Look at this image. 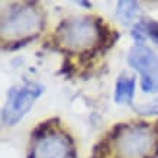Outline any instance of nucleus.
Here are the masks:
<instances>
[{"instance_id": "f257e3e1", "label": "nucleus", "mask_w": 158, "mask_h": 158, "mask_svg": "<svg viewBox=\"0 0 158 158\" xmlns=\"http://www.w3.org/2000/svg\"><path fill=\"white\" fill-rule=\"evenodd\" d=\"M157 136L147 125L125 128L116 138V149L122 158H144L154 148Z\"/></svg>"}, {"instance_id": "f03ea898", "label": "nucleus", "mask_w": 158, "mask_h": 158, "mask_svg": "<svg viewBox=\"0 0 158 158\" xmlns=\"http://www.w3.org/2000/svg\"><path fill=\"white\" fill-rule=\"evenodd\" d=\"M44 93V87L35 83H29L19 87L10 89L7 93V102H6L2 118L3 123L12 125L18 123L29 110L32 109L35 100Z\"/></svg>"}, {"instance_id": "7ed1b4c3", "label": "nucleus", "mask_w": 158, "mask_h": 158, "mask_svg": "<svg viewBox=\"0 0 158 158\" xmlns=\"http://www.w3.org/2000/svg\"><path fill=\"white\" fill-rule=\"evenodd\" d=\"M99 39V26L90 18H76L64 22L60 28V41L68 49L81 51L90 48Z\"/></svg>"}, {"instance_id": "20e7f679", "label": "nucleus", "mask_w": 158, "mask_h": 158, "mask_svg": "<svg viewBox=\"0 0 158 158\" xmlns=\"http://www.w3.org/2000/svg\"><path fill=\"white\" fill-rule=\"evenodd\" d=\"M42 26V18L36 9L31 6H22L9 12L2 20L3 38H23L36 34Z\"/></svg>"}, {"instance_id": "39448f33", "label": "nucleus", "mask_w": 158, "mask_h": 158, "mask_svg": "<svg viewBox=\"0 0 158 158\" xmlns=\"http://www.w3.org/2000/svg\"><path fill=\"white\" fill-rule=\"evenodd\" d=\"M128 62L141 76V87L144 93L158 91V57L145 45H135L128 54Z\"/></svg>"}, {"instance_id": "423d86ee", "label": "nucleus", "mask_w": 158, "mask_h": 158, "mask_svg": "<svg viewBox=\"0 0 158 158\" xmlns=\"http://www.w3.org/2000/svg\"><path fill=\"white\" fill-rule=\"evenodd\" d=\"M70 145L64 135L49 134L38 141L34 149V158H67Z\"/></svg>"}, {"instance_id": "0eeeda50", "label": "nucleus", "mask_w": 158, "mask_h": 158, "mask_svg": "<svg viewBox=\"0 0 158 158\" xmlns=\"http://www.w3.org/2000/svg\"><path fill=\"white\" fill-rule=\"evenodd\" d=\"M135 93V78L129 76H122L118 78L115 87V102L118 105L131 103Z\"/></svg>"}, {"instance_id": "6e6552de", "label": "nucleus", "mask_w": 158, "mask_h": 158, "mask_svg": "<svg viewBox=\"0 0 158 158\" xmlns=\"http://www.w3.org/2000/svg\"><path fill=\"white\" fill-rule=\"evenodd\" d=\"M141 15L139 5L135 2H119L118 9H116V16L123 25H129L134 20H136Z\"/></svg>"}, {"instance_id": "1a4fd4ad", "label": "nucleus", "mask_w": 158, "mask_h": 158, "mask_svg": "<svg viewBox=\"0 0 158 158\" xmlns=\"http://www.w3.org/2000/svg\"><path fill=\"white\" fill-rule=\"evenodd\" d=\"M134 36L139 41L144 36H149L154 42L158 44V22H155V20L139 22L134 29Z\"/></svg>"}, {"instance_id": "9d476101", "label": "nucleus", "mask_w": 158, "mask_h": 158, "mask_svg": "<svg viewBox=\"0 0 158 158\" xmlns=\"http://www.w3.org/2000/svg\"><path fill=\"white\" fill-rule=\"evenodd\" d=\"M135 110L141 115H158V97L145 105L135 106Z\"/></svg>"}]
</instances>
